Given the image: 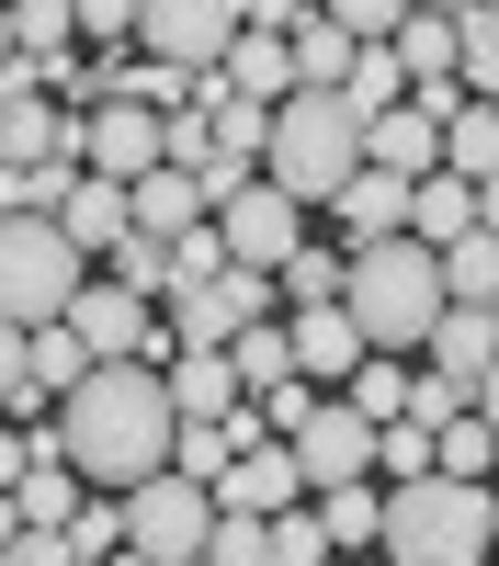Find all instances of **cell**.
<instances>
[{
  "label": "cell",
  "mask_w": 499,
  "mask_h": 566,
  "mask_svg": "<svg viewBox=\"0 0 499 566\" xmlns=\"http://www.w3.org/2000/svg\"><path fill=\"white\" fill-rule=\"evenodd\" d=\"M170 431H181V408L159 386V363H91L80 386L58 397V453L80 464V488H136V476H159L170 464Z\"/></svg>",
  "instance_id": "obj_1"
},
{
  "label": "cell",
  "mask_w": 499,
  "mask_h": 566,
  "mask_svg": "<svg viewBox=\"0 0 499 566\" xmlns=\"http://www.w3.org/2000/svg\"><path fill=\"white\" fill-rule=\"evenodd\" d=\"M341 306L375 352H420V328L443 317V250L408 239V227H375V239L341 250Z\"/></svg>",
  "instance_id": "obj_2"
},
{
  "label": "cell",
  "mask_w": 499,
  "mask_h": 566,
  "mask_svg": "<svg viewBox=\"0 0 499 566\" xmlns=\"http://www.w3.org/2000/svg\"><path fill=\"white\" fill-rule=\"evenodd\" d=\"M363 170V114L341 103V91H284V103H272V136H261V181H284V193L318 216L341 193V181Z\"/></svg>",
  "instance_id": "obj_3"
},
{
  "label": "cell",
  "mask_w": 499,
  "mask_h": 566,
  "mask_svg": "<svg viewBox=\"0 0 499 566\" xmlns=\"http://www.w3.org/2000/svg\"><path fill=\"white\" fill-rule=\"evenodd\" d=\"M375 544H386L397 566H477V555H488V476H443V464L397 476Z\"/></svg>",
  "instance_id": "obj_4"
},
{
  "label": "cell",
  "mask_w": 499,
  "mask_h": 566,
  "mask_svg": "<svg viewBox=\"0 0 499 566\" xmlns=\"http://www.w3.org/2000/svg\"><path fill=\"white\" fill-rule=\"evenodd\" d=\"M80 283H91V250L58 216H0V317L45 328V317H69Z\"/></svg>",
  "instance_id": "obj_5"
},
{
  "label": "cell",
  "mask_w": 499,
  "mask_h": 566,
  "mask_svg": "<svg viewBox=\"0 0 499 566\" xmlns=\"http://www.w3.org/2000/svg\"><path fill=\"white\" fill-rule=\"evenodd\" d=\"M205 522H216V488L181 476V464H159V476L125 488V555H148V566H194Z\"/></svg>",
  "instance_id": "obj_6"
},
{
  "label": "cell",
  "mask_w": 499,
  "mask_h": 566,
  "mask_svg": "<svg viewBox=\"0 0 499 566\" xmlns=\"http://www.w3.org/2000/svg\"><path fill=\"white\" fill-rule=\"evenodd\" d=\"M216 239H227V261H250V272H284L295 250H306V205L284 193V181H239V193L216 205Z\"/></svg>",
  "instance_id": "obj_7"
},
{
  "label": "cell",
  "mask_w": 499,
  "mask_h": 566,
  "mask_svg": "<svg viewBox=\"0 0 499 566\" xmlns=\"http://www.w3.org/2000/svg\"><path fill=\"white\" fill-rule=\"evenodd\" d=\"M170 340H227V328H250V317H272V272H250V261H216V272H194V283H170Z\"/></svg>",
  "instance_id": "obj_8"
},
{
  "label": "cell",
  "mask_w": 499,
  "mask_h": 566,
  "mask_svg": "<svg viewBox=\"0 0 499 566\" xmlns=\"http://www.w3.org/2000/svg\"><path fill=\"white\" fill-rule=\"evenodd\" d=\"M295 476L306 488H341V476H375V419H363L352 397H306V419L284 431Z\"/></svg>",
  "instance_id": "obj_9"
},
{
  "label": "cell",
  "mask_w": 499,
  "mask_h": 566,
  "mask_svg": "<svg viewBox=\"0 0 499 566\" xmlns=\"http://www.w3.org/2000/svg\"><path fill=\"white\" fill-rule=\"evenodd\" d=\"M239 34V0H136V45L170 69H216Z\"/></svg>",
  "instance_id": "obj_10"
},
{
  "label": "cell",
  "mask_w": 499,
  "mask_h": 566,
  "mask_svg": "<svg viewBox=\"0 0 499 566\" xmlns=\"http://www.w3.org/2000/svg\"><path fill=\"white\" fill-rule=\"evenodd\" d=\"M69 328H80V352L91 363H148V352H170V328L148 317V295H125V283H80V295H69Z\"/></svg>",
  "instance_id": "obj_11"
},
{
  "label": "cell",
  "mask_w": 499,
  "mask_h": 566,
  "mask_svg": "<svg viewBox=\"0 0 499 566\" xmlns=\"http://www.w3.org/2000/svg\"><path fill=\"white\" fill-rule=\"evenodd\" d=\"M80 170H103V181H136V170H159V114L148 103H91L80 114Z\"/></svg>",
  "instance_id": "obj_12"
},
{
  "label": "cell",
  "mask_w": 499,
  "mask_h": 566,
  "mask_svg": "<svg viewBox=\"0 0 499 566\" xmlns=\"http://www.w3.org/2000/svg\"><path fill=\"white\" fill-rule=\"evenodd\" d=\"M216 499L227 510H284V499H306V476H295V453L261 431V442H239V453L216 464Z\"/></svg>",
  "instance_id": "obj_13"
},
{
  "label": "cell",
  "mask_w": 499,
  "mask_h": 566,
  "mask_svg": "<svg viewBox=\"0 0 499 566\" xmlns=\"http://www.w3.org/2000/svg\"><path fill=\"white\" fill-rule=\"evenodd\" d=\"M363 159H375V170H408V181H420V170H443V125H432V114H420V103L397 91L386 114H363Z\"/></svg>",
  "instance_id": "obj_14"
},
{
  "label": "cell",
  "mask_w": 499,
  "mask_h": 566,
  "mask_svg": "<svg viewBox=\"0 0 499 566\" xmlns=\"http://www.w3.org/2000/svg\"><path fill=\"white\" fill-rule=\"evenodd\" d=\"M363 352H375V340L352 328V306H341V295H330V306H295V374H306V386H341Z\"/></svg>",
  "instance_id": "obj_15"
},
{
  "label": "cell",
  "mask_w": 499,
  "mask_h": 566,
  "mask_svg": "<svg viewBox=\"0 0 499 566\" xmlns=\"http://www.w3.org/2000/svg\"><path fill=\"white\" fill-rule=\"evenodd\" d=\"M0 159H80V114H58L45 91H0Z\"/></svg>",
  "instance_id": "obj_16"
},
{
  "label": "cell",
  "mask_w": 499,
  "mask_h": 566,
  "mask_svg": "<svg viewBox=\"0 0 499 566\" xmlns=\"http://www.w3.org/2000/svg\"><path fill=\"white\" fill-rule=\"evenodd\" d=\"M170 408L181 419H216V408H239V374H227V340H170Z\"/></svg>",
  "instance_id": "obj_17"
},
{
  "label": "cell",
  "mask_w": 499,
  "mask_h": 566,
  "mask_svg": "<svg viewBox=\"0 0 499 566\" xmlns=\"http://www.w3.org/2000/svg\"><path fill=\"white\" fill-rule=\"evenodd\" d=\"M194 216H205V181H194V170H170V159H159V170H136V181H125V227H148V239H181Z\"/></svg>",
  "instance_id": "obj_18"
},
{
  "label": "cell",
  "mask_w": 499,
  "mask_h": 566,
  "mask_svg": "<svg viewBox=\"0 0 499 566\" xmlns=\"http://www.w3.org/2000/svg\"><path fill=\"white\" fill-rule=\"evenodd\" d=\"M216 80H227V91H250V103H284V91H295V45L239 23V34H227V57H216Z\"/></svg>",
  "instance_id": "obj_19"
},
{
  "label": "cell",
  "mask_w": 499,
  "mask_h": 566,
  "mask_svg": "<svg viewBox=\"0 0 499 566\" xmlns=\"http://www.w3.org/2000/svg\"><path fill=\"white\" fill-rule=\"evenodd\" d=\"M330 216H341V239H375V227H408V170H375L363 159L341 193H330Z\"/></svg>",
  "instance_id": "obj_20"
},
{
  "label": "cell",
  "mask_w": 499,
  "mask_h": 566,
  "mask_svg": "<svg viewBox=\"0 0 499 566\" xmlns=\"http://www.w3.org/2000/svg\"><path fill=\"white\" fill-rule=\"evenodd\" d=\"M466 227H477V181L466 170H420V181H408V239H466Z\"/></svg>",
  "instance_id": "obj_21"
},
{
  "label": "cell",
  "mask_w": 499,
  "mask_h": 566,
  "mask_svg": "<svg viewBox=\"0 0 499 566\" xmlns=\"http://www.w3.org/2000/svg\"><path fill=\"white\" fill-rule=\"evenodd\" d=\"M58 227H69V239H80L91 261H103V250L125 239V181H103V170H80L69 193H58Z\"/></svg>",
  "instance_id": "obj_22"
},
{
  "label": "cell",
  "mask_w": 499,
  "mask_h": 566,
  "mask_svg": "<svg viewBox=\"0 0 499 566\" xmlns=\"http://www.w3.org/2000/svg\"><path fill=\"white\" fill-rule=\"evenodd\" d=\"M284 45H295V80H306V91H341V80H352V45H363V34H341V23L306 0V12L284 23Z\"/></svg>",
  "instance_id": "obj_23"
},
{
  "label": "cell",
  "mask_w": 499,
  "mask_h": 566,
  "mask_svg": "<svg viewBox=\"0 0 499 566\" xmlns=\"http://www.w3.org/2000/svg\"><path fill=\"white\" fill-rule=\"evenodd\" d=\"M227 374H239V397H272V386L295 374V328H272V317L227 328Z\"/></svg>",
  "instance_id": "obj_24"
},
{
  "label": "cell",
  "mask_w": 499,
  "mask_h": 566,
  "mask_svg": "<svg viewBox=\"0 0 499 566\" xmlns=\"http://www.w3.org/2000/svg\"><path fill=\"white\" fill-rule=\"evenodd\" d=\"M443 170H499V103H488V91H466V103H454L443 114Z\"/></svg>",
  "instance_id": "obj_25"
},
{
  "label": "cell",
  "mask_w": 499,
  "mask_h": 566,
  "mask_svg": "<svg viewBox=\"0 0 499 566\" xmlns=\"http://www.w3.org/2000/svg\"><path fill=\"white\" fill-rule=\"evenodd\" d=\"M306 510H318V533H330V555H341V544H375V522H386V499L363 488V476H341V488H306Z\"/></svg>",
  "instance_id": "obj_26"
},
{
  "label": "cell",
  "mask_w": 499,
  "mask_h": 566,
  "mask_svg": "<svg viewBox=\"0 0 499 566\" xmlns=\"http://www.w3.org/2000/svg\"><path fill=\"white\" fill-rule=\"evenodd\" d=\"M443 295H454V306H488V295H499V227L443 239Z\"/></svg>",
  "instance_id": "obj_27"
},
{
  "label": "cell",
  "mask_w": 499,
  "mask_h": 566,
  "mask_svg": "<svg viewBox=\"0 0 499 566\" xmlns=\"http://www.w3.org/2000/svg\"><path fill=\"white\" fill-rule=\"evenodd\" d=\"M454 80L499 103V0H466V12H454Z\"/></svg>",
  "instance_id": "obj_28"
},
{
  "label": "cell",
  "mask_w": 499,
  "mask_h": 566,
  "mask_svg": "<svg viewBox=\"0 0 499 566\" xmlns=\"http://www.w3.org/2000/svg\"><path fill=\"white\" fill-rule=\"evenodd\" d=\"M103 261H114V283H125V295H148V306H159L170 283H181V261H170V239H148V227H125V239H114Z\"/></svg>",
  "instance_id": "obj_29"
},
{
  "label": "cell",
  "mask_w": 499,
  "mask_h": 566,
  "mask_svg": "<svg viewBox=\"0 0 499 566\" xmlns=\"http://www.w3.org/2000/svg\"><path fill=\"white\" fill-rule=\"evenodd\" d=\"M397 91H408V69H397V45H386V34H363V45H352V80H341V103H352V114H386Z\"/></svg>",
  "instance_id": "obj_30"
},
{
  "label": "cell",
  "mask_w": 499,
  "mask_h": 566,
  "mask_svg": "<svg viewBox=\"0 0 499 566\" xmlns=\"http://www.w3.org/2000/svg\"><path fill=\"white\" fill-rule=\"evenodd\" d=\"M432 464H443V476H499V431H488L477 408H454L443 431H432Z\"/></svg>",
  "instance_id": "obj_31"
},
{
  "label": "cell",
  "mask_w": 499,
  "mask_h": 566,
  "mask_svg": "<svg viewBox=\"0 0 499 566\" xmlns=\"http://www.w3.org/2000/svg\"><path fill=\"white\" fill-rule=\"evenodd\" d=\"M80 374H91V352H80V328H69V317H45V328H34V374H23V386H34V397H69Z\"/></svg>",
  "instance_id": "obj_32"
},
{
  "label": "cell",
  "mask_w": 499,
  "mask_h": 566,
  "mask_svg": "<svg viewBox=\"0 0 499 566\" xmlns=\"http://www.w3.org/2000/svg\"><path fill=\"white\" fill-rule=\"evenodd\" d=\"M261 555H272V566H330L318 510H295V499H284V510H261Z\"/></svg>",
  "instance_id": "obj_33"
},
{
  "label": "cell",
  "mask_w": 499,
  "mask_h": 566,
  "mask_svg": "<svg viewBox=\"0 0 499 566\" xmlns=\"http://www.w3.org/2000/svg\"><path fill=\"white\" fill-rule=\"evenodd\" d=\"M341 386H352V408H363V419H397V408H408V363H397V352H363Z\"/></svg>",
  "instance_id": "obj_34"
},
{
  "label": "cell",
  "mask_w": 499,
  "mask_h": 566,
  "mask_svg": "<svg viewBox=\"0 0 499 566\" xmlns=\"http://www.w3.org/2000/svg\"><path fill=\"white\" fill-rule=\"evenodd\" d=\"M0 12H12V45H23V57H45V45H80L69 0H0Z\"/></svg>",
  "instance_id": "obj_35"
},
{
  "label": "cell",
  "mask_w": 499,
  "mask_h": 566,
  "mask_svg": "<svg viewBox=\"0 0 499 566\" xmlns=\"http://www.w3.org/2000/svg\"><path fill=\"white\" fill-rule=\"evenodd\" d=\"M205 566H261V510H227V499H216V522H205Z\"/></svg>",
  "instance_id": "obj_36"
},
{
  "label": "cell",
  "mask_w": 499,
  "mask_h": 566,
  "mask_svg": "<svg viewBox=\"0 0 499 566\" xmlns=\"http://www.w3.org/2000/svg\"><path fill=\"white\" fill-rule=\"evenodd\" d=\"M272 295H295V306H330V295H341V250H295L284 272H272Z\"/></svg>",
  "instance_id": "obj_37"
},
{
  "label": "cell",
  "mask_w": 499,
  "mask_h": 566,
  "mask_svg": "<svg viewBox=\"0 0 499 566\" xmlns=\"http://www.w3.org/2000/svg\"><path fill=\"white\" fill-rule=\"evenodd\" d=\"M454 408H466V374H443V363H432V374H408V419H432V431H443Z\"/></svg>",
  "instance_id": "obj_38"
},
{
  "label": "cell",
  "mask_w": 499,
  "mask_h": 566,
  "mask_svg": "<svg viewBox=\"0 0 499 566\" xmlns=\"http://www.w3.org/2000/svg\"><path fill=\"white\" fill-rule=\"evenodd\" d=\"M69 23H80V45H125L136 34V0H69Z\"/></svg>",
  "instance_id": "obj_39"
},
{
  "label": "cell",
  "mask_w": 499,
  "mask_h": 566,
  "mask_svg": "<svg viewBox=\"0 0 499 566\" xmlns=\"http://www.w3.org/2000/svg\"><path fill=\"white\" fill-rule=\"evenodd\" d=\"M318 12H330L341 34H397V12H408V0H318Z\"/></svg>",
  "instance_id": "obj_40"
},
{
  "label": "cell",
  "mask_w": 499,
  "mask_h": 566,
  "mask_svg": "<svg viewBox=\"0 0 499 566\" xmlns=\"http://www.w3.org/2000/svg\"><path fill=\"white\" fill-rule=\"evenodd\" d=\"M295 12H306V0H239V23H250V34H284Z\"/></svg>",
  "instance_id": "obj_41"
},
{
  "label": "cell",
  "mask_w": 499,
  "mask_h": 566,
  "mask_svg": "<svg viewBox=\"0 0 499 566\" xmlns=\"http://www.w3.org/2000/svg\"><path fill=\"white\" fill-rule=\"evenodd\" d=\"M477 227H499V170H477Z\"/></svg>",
  "instance_id": "obj_42"
},
{
  "label": "cell",
  "mask_w": 499,
  "mask_h": 566,
  "mask_svg": "<svg viewBox=\"0 0 499 566\" xmlns=\"http://www.w3.org/2000/svg\"><path fill=\"white\" fill-rule=\"evenodd\" d=\"M12 533H23V510H12V488H0V555H12Z\"/></svg>",
  "instance_id": "obj_43"
},
{
  "label": "cell",
  "mask_w": 499,
  "mask_h": 566,
  "mask_svg": "<svg viewBox=\"0 0 499 566\" xmlns=\"http://www.w3.org/2000/svg\"><path fill=\"white\" fill-rule=\"evenodd\" d=\"M488 555H499V488H488Z\"/></svg>",
  "instance_id": "obj_44"
},
{
  "label": "cell",
  "mask_w": 499,
  "mask_h": 566,
  "mask_svg": "<svg viewBox=\"0 0 499 566\" xmlns=\"http://www.w3.org/2000/svg\"><path fill=\"white\" fill-rule=\"evenodd\" d=\"M0 57H12V12H0Z\"/></svg>",
  "instance_id": "obj_45"
},
{
  "label": "cell",
  "mask_w": 499,
  "mask_h": 566,
  "mask_svg": "<svg viewBox=\"0 0 499 566\" xmlns=\"http://www.w3.org/2000/svg\"><path fill=\"white\" fill-rule=\"evenodd\" d=\"M420 12H466V0H420Z\"/></svg>",
  "instance_id": "obj_46"
},
{
  "label": "cell",
  "mask_w": 499,
  "mask_h": 566,
  "mask_svg": "<svg viewBox=\"0 0 499 566\" xmlns=\"http://www.w3.org/2000/svg\"><path fill=\"white\" fill-rule=\"evenodd\" d=\"M488 317H499V295H488Z\"/></svg>",
  "instance_id": "obj_47"
}]
</instances>
